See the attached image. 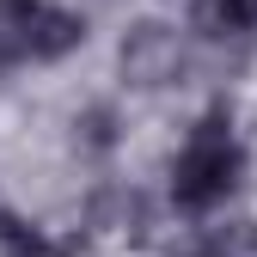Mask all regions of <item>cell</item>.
<instances>
[{"instance_id":"6da1fadb","label":"cell","mask_w":257,"mask_h":257,"mask_svg":"<svg viewBox=\"0 0 257 257\" xmlns=\"http://www.w3.org/2000/svg\"><path fill=\"white\" fill-rule=\"evenodd\" d=\"M239 178H245V141L233 135L227 110H208L172 159V202L190 214H208L239 190Z\"/></svg>"},{"instance_id":"7a4b0ae2","label":"cell","mask_w":257,"mask_h":257,"mask_svg":"<svg viewBox=\"0 0 257 257\" xmlns=\"http://www.w3.org/2000/svg\"><path fill=\"white\" fill-rule=\"evenodd\" d=\"M116 68L135 92H159L184 74V31L166 19H135L116 43Z\"/></svg>"},{"instance_id":"3957f363","label":"cell","mask_w":257,"mask_h":257,"mask_svg":"<svg viewBox=\"0 0 257 257\" xmlns=\"http://www.w3.org/2000/svg\"><path fill=\"white\" fill-rule=\"evenodd\" d=\"M49 0H0V68L37 61V25Z\"/></svg>"},{"instance_id":"277c9868","label":"cell","mask_w":257,"mask_h":257,"mask_svg":"<svg viewBox=\"0 0 257 257\" xmlns=\"http://www.w3.org/2000/svg\"><path fill=\"white\" fill-rule=\"evenodd\" d=\"M190 31L245 37V31H257V0H190Z\"/></svg>"},{"instance_id":"5b68a950","label":"cell","mask_w":257,"mask_h":257,"mask_svg":"<svg viewBox=\"0 0 257 257\" xmlns=\"http://www.w3.org/2000/svg\"><path fill=\"white\" fill-rule=\"evenodd\" d=\"M208 257H257V233L245 227V220H239V227H220L208 239Z\"/></svg>"}]
</instances>
